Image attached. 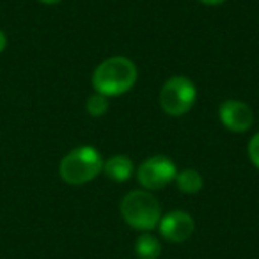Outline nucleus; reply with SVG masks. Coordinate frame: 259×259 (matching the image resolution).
Listing matches in <instances>:
<instances>
[{"mask_svg": "<svg viewBox=\"0 0 259 259\" xmlns=\"http://www.w3.org/2000/svg\"><path fill=\"white\" fill-rule=\"evenodd\" d=\"M137 78L139 71L135 62L124 55H114L96 66L91 76V83H93L94 93L114 98L134 89Z\"/></svg>", "mask_w": 259, "mask_h": 259, "instance_id": "obj_1", "label": "nucleus"}, {"mask_svg": "<svg viewBox=\"0 0 259 259\" xmlns=\"http://www.w3.org/2000/svg\"><path fill=\"white\" fill-rule=\"evenodd\" d=\"M121 217L132 229L139 233H151L162 219V206L158 199L148 190H132L122 197L119 206Z\"/></svg>", "mask_w": 259, "mask_h": 259, "instance_id": "obj_2", "label": "nucleus"}, {"mask_svg": "<svg viewBox=\"0 0 259 259\" xmlns=\"http://www.w3.org/2000/svg\"><path fill=\"white\" fill-rule=\"evenodd\" d=\"M103 156L93 146H78L71 149L59 163V176L71 187H80L96 180L103 172Z\"/></svg>", "mask_w": 259, "mask_h": 259, "instance_id": "obj_3", "label": "nucleus"}, {"mask_svg": "<svg viewBox=\"0 0 259 259\" xmlns=\"http://www.w3.org/2000/svg\"><path fill=\"white\" fill-rule=\"evenodd\" d=\"M160 107L170 117H181L197 101V87L187 76H170L160 89Z\"/></svg>", "mask_w": 259, "mask_h": 259, "instance_id": "obj_4", "label": "nucleus"}, {"mask_svg": "<svg viewBox=\"0 0 259 259\" xmlns=\"http://www.w3.org/2000/svg\"><path fill=\"white\" fill-rule=\"evenodd\" d=\"M176 174H178L176 165L165 155L149 156L135 170L139 185L148 192H158L167 188L176 180Z\"/></svg>", "mask_w": 259, "mask_h": 259, "instance_id": "obj_5", "label": "nucleus"}, {"mask_svg": "<svg viewBox=\"0 0 259 259\" xmlns=\"http://www.w3.org/2000/svg\"><path fill=\"white\" fill-rule=\"evenodd\" d=\"M156 229L162 238L169 243H185L195 231V220L190 213L183 209H174L167 215H162Z\"/></svg>", "mask_w": 259, "mask_h": 259, "instance_id": "obj_6", "label": "nucleus"}, {"mask_svg": "<svg viewBox=\"0 0 259 259\" xmlns=\"http://www.w3.org/2000/svg\"><path fill=\"white\" fill-rule=\"evenodd\" d=\"M219 119L231 134H245L254 124V112L241 100H226L219 107Z\"/></svg>", "mask_w": 259, "mask_h": 259, "instance_id": "obj_7", "label": "nucleus"}, {"mask_svg": "<svg viewBox=\"0 0 259 259\" xmlns=\"http://www.w3.org/2000/svg\"><path fill=\"white\" fill-rule=\"evenodd\" d=\"M103 172L108 180L115 181V183H124L130 178L134 176L135 167L134 162L126 155H114L103 162Z\"/></svg>", "mask_w": 259, "mask_h": 259, "instance_id": "obj_8", "label": "nucleus"}, {"mask_svg": "<svg viewBox=\"0 0 259 259\" xmlns=\"http://www.w3.org/2000/svg\"><path fill=\"white\" fill-rule=\"evenodd\" d=\"M135 254L139 259H158L162 255V241L151 233H141L135 240Z\"/></svg>", "mask_w": 259, "mask_h": 259, "instance_id": "obj_9", "label": "nucleus"}, {"mask_svg": "<svg viewBox=\"0 0 259 259\" xmlns=\"http://www.w3.org/2000/svg\"><path fill=\"white\" fill-rule=\"evenodd\" d=\"M176 187L180 192L188 195H194L199 194L204 187V180H202L201 172L195 169H183V170H178L176 174Z\"/></svg>", "mask_w": 259, "mask_h": 259, "instance_id": "obj_10", "label": "nucleus"}, {"mask_svg": "<svg viewBox=\"0 0 259 259\" xmlns=\"http://www.w3.org/2000/svg\"><path fill=\"white\" fill-rule=\"evenodd\" d=\"M85 110L91 117H101L108 112V98L100 93H94L93 96L87 98Z\"/></svg>", "mask_w": 259, "mask_h": 259, "instance_id": "obj_11", "label": "nucleus"}, {"mask_svg": "<svg viewBox=\"0 0 259 259\" xmlns=\"http://www.w3.org/2000/svg\"><path fill=\"white\" fill-rule=\"evenodd\" d=\"M247 153H248V158H250L252 165L259 170V132L252 135V139L248 141Z\"/></svg>", "mask_w": 259, "mask_h": 259, "instance_id": "obj_12", "label": "nucleus"}, {"mask_svg": "<svg viewBox=\"0 0 259 259\" xmlns=\"http://www.w3.org/2000/svg\"><path fill=\"white\" fill-rule=\"evenodd\" d=\"M6 47H8V36L4 34V30H0V54L6 50Z\"/></svg>", "mask_w": 259, "mask_h": 259, "instance_id": "obj_13", "label": "nucleus"}, {"mask_svg": "<svg viewBox=\"0 0 259 259\" xmlns=\"http://www.w3.org/2000/svg\"><path fill=\"white\" fill-rule=\"evenodd\" d=\"M199 2L204 6H222L224 2H227V0H199Z\"/></svg>", "mask_w": 259, "mask_h": 259, "instance_id": "obj_14", "label": "nucleus"}, {"mask_svg": "<svg viewBox=\"0 0 259 259\" xmlns=\"http://www.w3.org/2000/svg\"><path fill=\"white\" fill-rule=\"evenodd\" d=\"M39 2L45 6H55V4H59V2H62V0H39Z\"/></svg>", "mask_w": 259, "mask_h": 259, "instance_id": "obj_15", "label": "nucleus"}]
</instances>
